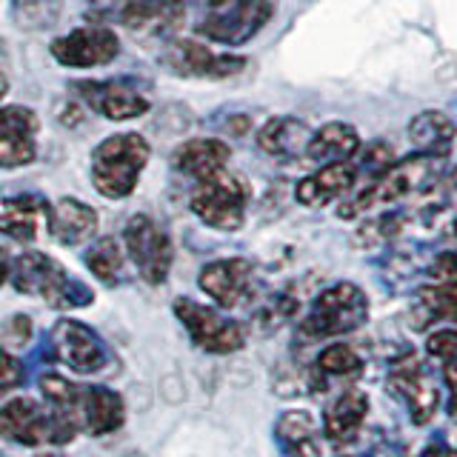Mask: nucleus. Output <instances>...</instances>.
I'll return each mask as SVG.
<instances>
[{
	"instance_id": "nucleus-27",
	"label": "nucleus",
	"mask_w": 457,
	"mask_h": 457,
	"mask_svg": "<svg viewBox=\"0 0 457 457\" xmlns=\"http://www.w3.org/2000/svg\"><path fill=\"white\" fill-rule=\"evenodd\" d=\"M312 132L303 120L297 118H271L263 123V129L257 132V146L271 157H297L300 152H306Z\"/></svg>"
},
{
	"instance_id": "nucleus-4",
	"label": "nucleus",
	"mask_w": 457,
	"mask_h": 457,
	"mask_svg": "<svg viewBox=\"0 0 457 457\" xmlns=\"http://www.w3.org/2000/svg\"><path fill=\"white\" fill-rule=\"evenodd\" d=\"M369 320V297L361 286L349 280L335 283L323 289L300 320V337L306 340H326L337 335H349Z\"/></svg>"
},
{
	"instance_id": "nucleus-35",
	"label": "nucleus",
	"mask_w": 457,
	"mask_h": 457,
	"mask_svg": "<svg viewBox=\"0 0 457 457\" xmlns=\"http://www.w3.org/2000/svg\"><path fill=\"white\" fill-rule=\"evenodd\" d=\"M432 275L443 283H457V252L440 254L437 263L432 266Z\"/></svg>"
},
{
	"instance_id": "nucleus-7",
	"label": "nucleus",
	"mask_w": 457,
	"mask_h": 457,
	"mask_svg": "<svg viewBox=\"0 0 457 457\" xmlns=\"http://www.w3.org/2000/svg\"><path fill=\"white\" fill-rule=\"evenodd\" d=\"M0 435L23 446H61L78 435V428L61 414H54L46 403L32 397H14L0 406Z\"/></svg>"
},
{
	"instance_id": "nucleus-34",
	"label": "nucleus",
	"mask_w": 457,
	"mask_h": 457,
	"mask_svg": "<svg viewBox=\"0 0 457 457\" xmlns=\"http://www.w3.org/2000/svg\"><path fill=\"white\" fill-rule=\"evenodd\" d=\"M4 340L6 343H14V346H23V343L32 337V320L26 318V314H14V318H9L4 323Z\"/></svg>"
},
{
	"instance_id": "nucleus-15",
	"label": "nucleus",
	"mask_w": 457,
	"mask_h": 457,
	"mask_svg": "<svg viewBox=\"0 0 457 457\" xmlns=\"http://www.w3.org/2000/svg\"><path fill=\"white\" fill-rule=\"evenodd\" d=\"M197 283L220 309H237L254 292V266L243 257H226L200 269Z\"/></svg>"
},
{
	"instance_id": "nucleus-16",
	"label": "nucleus",
	"mask_w": 457,
	"mask_h": 457,
	"mask_svg": "<svg viewBox=\"0 0 457 457\" xmlns=\"http://www.w3.org/2000/svg\"><path fill=\"white\" fill-rule=\"evenodd\" d=\"M40 120L29 106H0V169H21L37 157Z\"/></svg>"
},
{
	"instance_id": "nucleus-32",
	"label": "nucleus",
	"mask_w": 457,
	"mask_h": 457,
	"mask_svg": "<svg viewBox=\"0 0 457 457\" xmlns=\"http://www.w3.org/2000/svg\"><path fill=\"white\" fill-rule=\"evenodd\" d=\"M363 366L361 354H357L349 343H332V346H326L318 361H314V371H318L320 378H352L357 375Z\"/></svg>"
},
{
	"instance_id": "nucleus-3",
	"label": "nucleus",
	"mask_w": 457,
	"mask_h": 457,
	"mask_svg": "<svg viewBox=\"0 0 457 457\" xmlns=\"http://www.w3.org/2000/svg\"><path fill=\"white\" fill-rule=\"evenodd\" d=\"M9 278L21 295L40 297L57 309L92 303L89 286L71 278L46 252H23L21 257H14V263L9 266Z\"/></svg>"
},
{
	"instance_id": "nucleus-12",
	"label": "nucleus",
	"mask_w": 457,
	"mask_h": 457,
	"mask_svg": "<svg viewBox=\"0 0 457 457\" xmlns=\"http://www.w3.org/2000/svg\"><path fill=\"white\" fill-rule=\"evenodd\" d=\"M49 49L61 66L95 69V66L112 63L114 57L120 54V40L106 26H86V29H75V32L52 40Z\"/></svg>"
},
{
	"instance_id": "nucleus-38",
	"label": "nucleus",
	"mask_w": 457,
	"mask_h": 457,
	"mask_svg": "<svg viewBox=\"0 0 457 457\" xmlns=\"http://www.w3.org/2000/svg\"><path fill=\"white\" fill-rule=\"evenodd\" d=\"M9 257H6V252L4 249H0V286H4L6 283V278H9Z\"/></svg>"
},
{
	"instance_id": "nucleus-10",
	"label": "nucleus",
	"mask_w": 457,
	"mask_h": 457,
	"mask_svg": "<svg viewBox=\"0 0 457 457\" xmlns=\"http://www.w3.org/2000/svg\"><path fill=\"white\" fill-rule=\"evenodd\" d=\"M71 92L80 97L86 109L114 123L143 118L152 104L146 92L140 89L137 80L112 78V80H71Z\"/></svg>"
},
{
	"instance_id": "nucleus-22",
	"label": "nucleus",
	"mask_w": 457,
	"mask_h": 457,
	"mask_svg": "<svg viewBox=\"0 0 457 457\" xmlns=\"http://www.w3.org/2000/svg\"><path fill=\"white\" fill-rule=\"evenodd\" d=\"M369 414V395L361 389H346L323 418V435L332 443H349L363 428V420Z\"/></svg>"
},
{
	"instance_id": "nucleus-28",
	"label": "nucleus",
	"mask_w": 457,
	"mask_h": 457,
	"mask_svg": "<svg viewBox=\"0 0 457 457\" xmlns=\"http://www.w3.org/2000/svg\"><path fill=\"white\" fill-rule=\"evenodd\" d=\"M89 271L106 286H118L126 278V249L118 237H100L83 254Z\"/></svg>"
},
{
	"instance_id": "nucleus-9",
	"label": "nucleus",
	"mask_w": 457,
	"mask_h": 457,
	"mask_svg": "<svg viewBox=\"0 0 457 457\" xmlns=\"http://www.w3.org/2000/svg\"><path fill=\"white\" fill-rule=\"evenodd\" d=\"M171 309H175L178 320L183 323L186 332H189L197 349H204L209 354H232L246 346L243 326L232 318H226V314H220L218 309L197 303L192 297H178Z\"/></svg>"
},
{
	"instance_id": "nucleus-33",
	"label": "nucleus",
	"mask_w": 457,
	"mask_h": 457,
	"mask_svg": "<svg viewBox=\"0 0 457 457\" xmlns=\"http://www.w3.org/2000/svg\"><path fill=\"white\" fill-rule=\"evenodd\" d=\"M21 383H23V363L14 354L0 349V397L18 389Z\"/></svg>"
},
{
	"instance_id": "nucleus-31",
	"label": "nucleus",
	"mask_w": 457,
	"mask_h": 457,
	"mask_svg": "<svg viewBox=\"0 0 457 457\" xmlns=\"http://www.w3.org/2000/svg\"><path fill=\"white\" fill-rule=\"evenodd\" d=\"M63 18V0H14L12 21L26 32H43Z\"/></svg>"
},
{
	"instance_id": "nucleus-29",
	"label": "nucleus",
	"mask_w": 457,
	"mask_h": 457,
	"mask_svg": "<svg viewBox=\"0 0 457 457\" xmlns=\"http://www.w3.org/2000/svg\"><path fill=\"white\" fill-rule=\"evenodd\" d=\"M414 314H418V326H428L435 320H452L457 323V283H437L426 286L418 292L414 300Z\"/></svg>"
},
{
	"instance_id": "nucleus-19",
	"label": "nucleus",
	"mask_w": 457,
	"mask_h": 457,
	"mask_svg": "<svg viewBox=\"0 0 457 457\" xmlns=\"http://www.w3.org/2000/svg\"><path fill=\"white\" fill-rule=\"evenodd\" d=\"M228 157H232V149H228L220 137H192L175 149L171 166H175V171H180L183 178L206 180L212 175H218L220 169H226Z\"/></svg>"
},
{
	"instance_id": "nucleus-41",
	"label": "nucleus",
	"mask_w": 457,
	"mask_h": 457,
	"mask_svg": "<svg viewBox=\"0 0 457 457\" xmlns=\"http://www.w3.org/2000/svg\"><path fill=\"white\" fill-rule=\"evenodd\" d=\"M454 235H457V223H454Z\"/></svg>"
},
{
	"instance_id": "nucleus-2",
	"label": "nucleus",
	"mask_w": 457,
	"mask_h": 457,
	"mask_svg": "<svg viewBox=\"0 0 457 457\" xmlns=\"http://www.w3.org/2000/svg\"><path fill=\"white\" fill-rule=\"evenodd\" d=\"M443 171V157L440 154H411L406 161L389 163L380 175L371 180L369 189H363L357 197H352L349 204H340L337 214L340 218H357L375 206H389L395 200L411 197L423 189H428L437 175Z\"/></svg>"
},
{
	"instance_id": "nucleus-18",
	"label": "nucleus",
	"mask_w": 457,
	"mask_h": 457,
	"mask_svg": "<svg viewBox=\"0 0 457 457\" xmlns=\"http://www.w3.org/2000/svg\"><path fill=\"white\" fill-rule=\"evenodd\" d=\"M357 178L361 175H357V166L352 161L323 163L320 171H314V175L297 183L295 197H297V204H303L309 209H320V206L335 204L340 197H346L354 189Z\"/></svg>"
},
{
	"instance_id": "nucleus-39",
	"label": "nucleus",
	"mask_w": 457,
	"mask_h": 457,
	"mask_svg": "<svg viewBox=\"0 0 457 457\" xmlns=\"http://www.w3.org/2000/svg\"><path fill=\"white\" fill-rule=\"evenodd\" d=\"M6 92H9V80L4 71H0V97H6Z\"/></svg>"
},
{
	"instance_id": "nucleus-17",
	"label": "nucleus",
	"mask_w": 457,
	"mask_h": 457,
	"mask_svg": "<svg viewBox=\"0 0 457 457\" xmlns=\"http://www.w3.org/2000/svg\"><path fill=\"white\" fill-rule=\"evenodd\" d=\"M389 386L406 400L411 420L418 426H426L435 418L437 403H440V392L435 378L428 375V369L418 361V357H409V361L395 363L392 375H389Z\"/></svg>"
},
{
	"instance_id": "nucleus-11",
	"label": "nucleus",
	"mask_w": 457,
	"mask_h": 457,
	"mask_svg": "<svg viewBox=\"0 0 457 457\" xmlns=\"http://www.w3.org/2000/svg\"><path fill=\"white\" fill-rule=\"evenodd\" d=\"M161 66L178 78L223 80V78H235L237 71L246 69V57L212 52L206 43L197 40H175L161 54Z\"/></svg>"
},
{
	"instance_id": "nucleus-36",
	"label": "nucleus",
	"mask_w": 457,
	"mask_h": 457,
	"mask_svg": "<svg viewBox=\"0 0 457 457\" xmlns=\"http://www.w3.org/2000/svg\"><path fill=\"white\" fill-rule=\"evenodd\" d=\"M420 457H457V452L449 449L446 443H435V446H428Z\"/></svg>"
},
{
	"instance_id": "nucleus-40",
	"label": "nucleus",
	"mask_w": 457,
	"mask_h": 457,
	"mask_svg": "<svg viewBox=\"0 0 457 457\" xmlns=\"http://www.w3.org/2000/svg\"><path fill=\"white\" fill-rule=\"evenodd\" d=\"M40 457H63V454H52V452H46V454H40Z\"/></svg>"
},
{
	"instance_id": "nucleus-20",
	"label": "nucleus",
	"mask_w": 457,
	"mask_h": 457,
	"mask_svg": "<svg viewBox=\"0 0 457 457\" xmlns=\"http://www.w3.org/2000/svg\"><path fill=\"white\" fill-rule=\"evenodd\" d=\"M49 232L63 246L89 243L97 232V212L78 197H61L54 206H49Z\"/></svg>"
},
{
	"instance_id": "nucleus-5",
	"label": "nucleus",
	"mask_w": 457,
	"mask_h": 457,
	"mask_svg": "<svg viewBox=\"0 0 457 457\" xmlns=\"http://www.w3.org/2000/svg\"><path fill=\"white\" fill-rule=\"evenodd\" d=\"M275 14V0H209L195 32L220 46L249 43Z\"/></svg>"
},
{
	"instance_id": "nucleus-37",
	"label": "nucleus",
	"mask_w": 457,
	"mask_h": 457,
	"mask_svg": "<svg viewBox=\"0 0 457 457\" xmlns=\"http://www.w3.org/2000/svg\"><path fill=\"white\" fill-rule=\"evenodd\" d=\"M80 118H83V106H78V104H69V112L61 114V120H63L66 126H75Z\"/></svg>"
},
{
	"instance_id": "nucleus-23",
	"label": "nucleus",
	"mask_w": 457,
	"mask_h": 457,
	"mask_svg": "<svg viewBox=\"0 0 457 457\" xmlns=\"http://www.w3.org/2000/svg\"><path fill=\"white\" fill-rule=\"evenodd\" d=\"M126 420V406L118 392L106 386H89L83 392V428L89 435H109Z\"/></svg>"
},
{
	"instance_id": "nucleus-1",
	"label": "nucleus",
	"mask_w": 457,
	"mask_h": 457,
	"mask_svg": "<svg viewBox=\"0 0 457 457\" xmlns=\"http://www.w3.org/2000/svg\"><path fill=\"white\" fill-rule=\"evenodd\" d=\"M149 157V140L137 132H123L100 140L89 163L92 186L109 200H123L135 192L140 171L146 169Z\"/></svg>"
},
{
	"instance_id": "nucleus-8",
	"label": "nucleus",
	"mask_w": 457,
	"mask_h": 457,
	"mask_svg": "<svg viewBox=\"0 0 457 457\" xmlns=\"http://www.w3.org/2000/svg\"><path fill=\"white\" fill-rule=\"evenodd\" d=\"M123 249L129 254V261L135 263L137 275L149 286L166 283L171 263H175V246H171L166 228L152 214L137 212L129 218L123 228Z\"/></svg>"
},
{
	"instance_id": "nucleus-14",
	"label": "nucleus",
	"mask_w": 457,
	"mask_h": 457,
	"mask_svg": "<svg viewBox=\"0 0 457 457\" xmlns=\"http://www.w3.org/2000/svg\"><path fill=\"white\" fill-rule=\"evenodd\" d=\"M52 349L57 354V361L80 371V375H95V371H100L109 361L106 343L100 340L95 328L80 320H69V318L54 323Z\"/></svg>"
},
{
	"instance_id": "nucleus-30",
	"label": "nucleus",
	"mask_w": 457,
	"mask_h": 457,
	"mask_svg": "<svg viewBox=\"0 0 457 457\" xmlns=\"http://www.w3.org/2000/svg\"><path fill=\"white\" fill-rule=\"evenodd\" d=\"M426 352L435 361H440L443 383L452 392V411L457 414V328H437V332H432L426 340Z\"/></svg>"
},
{
	"instance_id": "nucleus-24",
	"label": "nucleus",
	"mask_w": 457,
	"mask_h": 457,
	"mask_svg": "<svg viewBox=\"0 0 457 457\" xmlns=\"http://www.w3.org/2000/svg\"><path fill=\"white\" fill-rule=\"evenodd\" d=\"M357 149H361V135L354 132V126L326 123L309 137L303 154L314 163H335V161H352Z\"/></svg>"
},
{
	"instance_id": "nucleus-21",
	"label": "nucleus",
	"mask_w": 457,
	"mask_h": 457,
	"mask_svg": "<svg viewBox=\"0 0 457 457\" xmlns=\"http://www.w3.org/2000/svg\"><path fill=\"white\" fill-rule=\"evenodd\" d=\"M275 440L286 457H320V428L318 420L303 409L283 411L275 423Z\"/></svg>"
},
{
	"instance_id": "nucleus-25",
	"label": "nucleus",
	"mask_w": 457,
	"mask_h": 457,
	"mask_svg": "<svg viewBox=\"0 0 457 457\" xmlns=\"http://www.w3.org/2000/svg\"><path fill=\"white\" fill-rule=\"evenodd\" d=\"M49 223V204L40 195H21L6 204L0 214V232L21 243H32L37 237V223Z\"/></svg>"
},
{
	"instance_id": "nucleus-26",
	"label": "nucleus",
	"mask_w": 457,
	"mask_h": 457,
	"mask_svg": "<svg viewBox=\"0 0 457 457\" xmlns=\"http://www.w3.org/2000/svg\"><path fill=\"white\" fill-rule=\"evenodd\" d=\"M454 123L443 112H420L409 120V140L420 154H440L446 157L454 143Z\"/></svg>"
},
{
	"instance_id": "nucleus-13",
	"label": "nucleus",
	"mask_w": 457,
	"mask_h": 457,
	"mask_svg": "<svg viewBox=\"0 0 457 457\" xmlns=\"http://www.w3.org/2000/svg\"><path fill=\"white\" fill-rule=\"evenodd\" d=\"M112 21L143 37H171L180 32L186 21L183 0H123L109 9Z\"/></svg>"
},
{
	"instance_id": "nucleus-6",
	"label": "nucleus",
	"mask_w": 457,
	"mask_h": 457,
	"mask_svg": "<svg viewBox=\"0 0 457 457\" xmlns=\"http://www.w3.org/2000/svg\"><path fill=\"white\" fill-rule=\"evenodd\" d=\"M246 206L249 183L226 169L206 180H197V189L192 192V212L197 220L218 232H237L246 220Z\"/></svg>"
}]
</instances>
